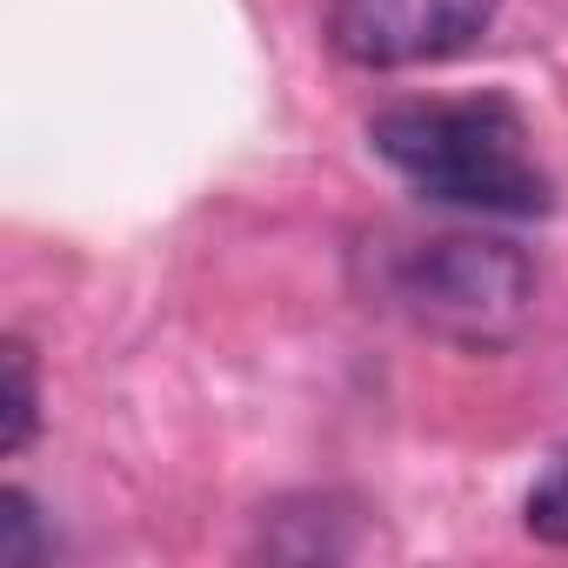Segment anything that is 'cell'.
I'll use <instances>...</instances> for the list:
<instances>
[{
    "label": "cell",
    "mask_w": 568,
    "mask_h": 568,
    "mask_svg": "<svg viewBox=\"0 0 568 568\" xmlns=\"http://www.w3.org/2000/svg\"><path fill=\"white\" fill-rule=\"evenodd\" d=\"M48 555V535H41V508L28 488H8L0 495V561L8 568H34Z\"/></svg>",
    "instance_id": "obj_6"
},
{
    "label": "cell",
    "mask_w": 568,
    "mask_h": 568,
    "mask_svg": "<svg viewBox=\"0 0 568 568\" xmlns=\"http://www.w3.org/2000/svg\"><path fill=\"white\" fill-rule=\"evenodd\" d=\"M495 14L501 0H328V48L368 74L435 68L481 48Z\"/></svg>",
    "instance_id": "obj_3"
},
{
    "label": "cell",
    "mask_w": 568,
    "mask_h": 568,
    "mask_svg": "<svg viewBox=\"0 0 568 568\" xmlns=\"http://www.w3.org/2000/svg\"><path fill=\"white\" fill-rule=\"evenodd\" d=\"M375 154L428 201L468 214H548V174L528 154V128L501 101H408L368 121Z\"/></svg>",
    "instance_id": "obj_1"
},
{
    "label": "cell",
    "mask_w": 568,
    "mask_h": 568,
    "mask_svg": "<svg viewBox=\"0 0 568 568\" xmlns=\"http://www.w3.org/2000/svg\"><path fill=\"white\" fill-rule=\"evenodd\" d=\"M521 521H528L535 541L568 548V448L535 475V488H528V501H521Z\"/></svg>",
    "instance_id": "obj_5"
},
{
    "label": "cell",
    "mask_w": 568,
    "mask_h": 568,
    "mask_svg": "<svg viewBox=\"0 0 568 568\" xmlns=\"http://www.w3.org/2000/svg\"><path fill=\"white\" fill-rule=\"evenodd\" d=\"M0 375H8V408H0V455H21L41 428V382H34V348L21 335L0 342Z\"/></svg>",
    "instance_id": "obj_4"
},
{
    "label": "cell",
    "mask_w": 568,
    "mask_h": 568,
    "mask_svg": "<svg viewBox=\"0 0 568 568\" xmlns=\"http://www.w3.org/2000/svg\"><path fill=\"white\" fill-rule=\"evenodd\" d=\"M382 295L442 342L501 348L535 315V267L521 247L488 234H428L382 261Z\"/></svg>",
    "instance_id": "obj_2"
}]
</instances>
